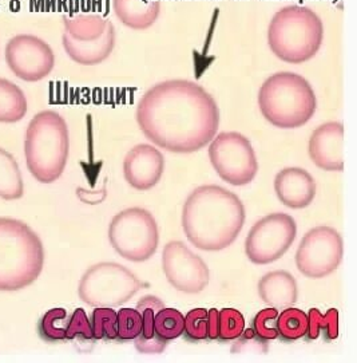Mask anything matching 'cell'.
<instances>
[{
	"mask_svg": "<svg viewBox=\"0 0 357 363\" xmlns=\"http://www.w3.org/2000/svg\"><path fill=\"white\" fill-rule=\"evenodd\" d=\"M183 334L191 342L208 339V310L194 308L185 316Z\"/></svg>",
	"mask_w": 357,
	"mask_h": 363,
	"instance_id": "32",
	"label": "cell"
},
{
	"mask_svg": "<svg viewBox=\"0 0 357 363\" xmlns=\"http://www.w3.org/2000/svg\"><path fill=\"white\" fill-rule=\"evenodd\" d=\"M298 236V224L288 213H271L259 220L245 240V254L251 263L264 266L281 259Z\"/></svg>",
	"mask_w": 357,
	"mask_h": 363,
	"instance_id": "10",
	"label": "cell"
},
{
	"mask_svg": "<svg viewBox=\"0 0 357 363\" xmlns=\"http://www.w3.org/2000/svg\"><path fill=\"white\" fill-rule=\"evenodd\" d=\"M259 108L264 118L278 129H298L310 122L317 99L310 82L296 73L271 75L259 91Z\"/></svg>",
	"mask_w": 357,
	"mask_h": 363,
	"instance_id": "5",
	"label": "cell"
},
{
	"mask_svg": "<svg viewBox=\"0 0 357 363\" xmlns=\"http://www.w3.org/2000/svg\"><path fill=\"white\" fill-rule=\"evenodd\" d=\"M259 295L269 307L284 310L298 302V281L285 269L268 272L259 281Z\"/></svg>",
	"mask_w": 357,
	"mask_h": 363,
	"instance_id": "18",
	"label": "cell"
},
{
	"mask_svg": "<svg viewBox=\"0 0 357 363\" xmlns=\"http://www.w3.org/2000/svg\"><path fill=\"white\" fill-rule=\"evenodd\" d=\"M135 118L150 143L171 153L189 155L215 138L220 109L203 86L188 79H169L143 94Z\"/></svg>",
	"mask_w": 357,
	"mask_h": 363,
	"instance_id": "1",
	"label": "cell"
},
{
	"mask_svg": "<svg viewBox=\"0 0 357 363\" xmlns=\"http://www.w3.org/2000/svg\"><path fill=\"white\" fill-rule=\"evenodd\" d=\"M308 315V331L307 337L310 340L319 338L324 333L327 339L334 340L339 337V311L331 308L327 314L322 315L317 308H310Z\"/></svg>",
	"mask_w": 357,
	"mask_h": 363,
	"instance_id": "26",
	"label": "cell"
},
{
	"mask_svg": "<svg viewBox=\"0 0 357 363\" xmlns=\"http://www.w3.org/2000/svg\"><path fill=\"white\" fill-rule=\"evenodd\" d=\"M86 339V340H94V334H93V327H91V320L86 314L84 308H76L72 316L69 318L67 323V330H66V339L78 338Z\"/></svg>",
	"mask_w": 357,
	"mask_h": 363,
	"instance_id": "33",
	"label": "cell"
},
{
	"mask_svg": "<svg viewBox=\"0 0 357 363\" xmlns=\"http://www.w3.org/2000/svg\"><path fill=\"white\" fill-rule=\"evenodd\" d=\"M208 339L210 340L218 339V310L217 308L208 310Z\"/></svg>",
	"mask_w": 357,
	"mask_h": 363,
	"instance_id": "35",
	"label": "cell"
},
{
	"mask_svg": "<svg viewBox=\"0 0 357 363\" xmlns=\"http://www.w3.org/2000/svg\"><path fill=\"white\" fill-rule=\"evenodd\" d=\"M343 255L340 233L329 225H319L304 235L296 251V266L307 278L322 279L339 268Z\"/></svg>",
	"mask_w": 357,
	"mask_h": 363,
	"instance_id": "11",
	"label": "cell"
},
{
	"mask_svg": "<svg viewBox=\"0 0 357 363\" xmlns=\"http://www.w3.org/2000/svg\"><path fill=\"white\" fill-rule=\"evenodd\" d=\"M70 153L69 126L54 110L39 111L26 130L24 155L30 173L43 184L57 182Z\"/></svg>",
	"mask_w": 357,
	"mask_h": 363,
	"instance_id": "4",
	"label": "cell"
},
{
	"mask_svg": "<svg viewBox=\"0 0 357 363\" xmlns=\"http://www.w3.org/2000/svg\"><path fill=\"white\" fill-rule=\"evenodd\" d=\"M118 313L110 307H96L91 315V327L96 340L117 339Z\"/></svg>",
	"mask_w": 357,
	"mask_h": 363,
	"instance_id": "29",
	"label": "cell"
},
{
	"mask_svg": "<svg viewBox=\"0 0 357 363\" xmlns=\"http://www.w3.org/2000/svg\"><path fill=\"white\" fill-rule=\"evenodd\" d=\"M119 21L132 30H146L154 25L161 13L159 0H111Z\"/></svg>",
	"mask_w": 357,
	"mask_h": 363,
	"instance_id": "19",
	"label": "cell"
},
{
	"mask_svg": "<svg viewBox=\"0 0 357 363\" xmlns=\"http://www.w3.org/2000/svg\"><path fill=\"white\" fill-rule=\"evenodd\" d=\"M165 307L158 296L146 295L137 303V310L142 314V331L134 339V346L141 354H161L166 349L167 342L162 340L154 330V316L157 311Z\"/></svg>",
	"mask_w": 357,
	"mask_h": 363,
	"instance_id": "20",
	"label": "cell"
},
{
	"mask_svg": "<svg viewBox=\"0 0 357 363\" xmlns=\"http://www.w3.org/2000/svg\"><path fill=\"white\" fill-rule=\"evenodd\" d=\"M324 25L310 7L286 6L274 13L268 27V45L274 55L292 65L312 60L322 48Z\"/></svg>",
	"mask_w": 357,
	"mask_h": 363,
	"instance_id": "6",
	"label": "cell"
},
{
	"mask_svg": "<svg viewBox=\"0 0 357 363\" xmlns=\"http://www.w3.org/2000/svg\"><path fill=\"white\" fill-rule=\"evenodd\" d=\"M6 62L18 78L26 82H38L54 70L55 55L42 38L21 34L6 45Z\"/></svg>",
	"mask_w": 357,
	"mask_h": 363,
	"instance_id": "12",
	"label": "cell"
},
{
	"mask_svg": "<svg viewBox=\"0 0 357 363\" xmlns=\"http://www.w3.org/2000/svg\"><path fill=\"white\" fill-rule=\"evenodd\" d=\"M45 266L40 238L22 220L0 218V291L31 286Z\"/></svg>",
	"mask_w": 357,
	"mask_h": 363,
	"instance_id": "3",
	"label": "cell"
},
{
	"mask_svg": "<svg viewBox=\"0 0 357 363\" xmlns=\"http://www.w3.org/2000/svg\"><path fill=\"white\" fill-rule=\"evenodd\" d=\"M245 206L237 194L220 185L196 188L182 208V228L188 240L203 251L230 247L245 224Z\"/></svg>",
	"mask_w": 357,
	"mask_h": 363,
	"instance_id": "2",
	"label": "cell"
},
{
	"mask_svg": "<svg viewBox=\"0 0 357 363\" xmlns=\"http://www.w3.org/2000/svg\"><path fill=\"white\" fill-rule=\"evenodd\" d=\"M108 240L114 251L123 259L141 263L157 252L159 228L152 212L134 206L113 218L108 225Z\"/></svg>",
	"mask_w": 357,
	"mask_h": 363,
	"instance_id": "8",
	"label": "cell"
},
{
	"mask_svg": "<svg viewBox=\"0 0 357 363\" xmlns=\"http://www.w3.org/2000/svg\"><path fill=\"white\" fill-rule=\"evenodd\" d=\"M165 170L164 155L149 144L134 146L123 160L126 182L137 191H149L159 182Z\"/></svg>",
	"mask_w": 357,
	"mask_h": 363,
	"instance_id": "14",
	"label": "cell"
},
{
	"mask_svg": "<svg viewBox=\"0 0 357 363\" xmlns=\"http://www.w3.org/2000/svg\"><path fill=\"white\" fill-rule=\"evenodd\" d=\"M142 314L137 308H120L117 320V339L118 342H130L142 331Z\"/></svg>",
	"mask_w": 357,
	"mask_h": 363,
	"instance_id": "30",
	"label": "cell"
},
{
	"mask_svg": "<svg viewBox=\"0 0 357 363\" xmlns=\"http://www.w3.org/2000/svg\"><path fill=\"white\" fill-rule=\"evenodd\" d=\"M344 126L339 121L325 122L310 135L308 153L313 164L327 172L344 169Z\"/></svg>",
	"mask_w": 357,
	"mask_h": 363,
	"instance_id": "15",
	"label": "cell"
},
{
	"mask_svg": "<svg viewBox=\"0 0 357 363\" xmlns=\"http://www.w3.org/2000/svg\"><path fill=\"white\" fill-rule=\"evenodd\" d=\"M62 43L67 55L72 61L84 66H96L106 61L115 46V28L108 22L105 33L96 40L79 42L70 37L67 33L63 34Z\"/></svg>",
	"mask_w": 357,
	"mask_h": 363,
	"instance_id": "17",
	"label": "cell"
},
{
	"mask_svg": "<svg viewBox=\"0 0 357 363\" xmlns=\"http://www.w3.org/2000/svg\"><path fill=\"white\" fill-rule=\"evenodd\" d=\"M69 323L67 311L64 308H51L39 320L38 331L40 338L50 343L63 342L66 339V330Z\"/></svg>",
	"mask_w": 357,
	"mask_h": 363,
	"instance_id": "25",
	"label": "cell"
},
{
	"mask_svg": "<svg viewBox=\"0 0 357 363\" xmlns=\"http://www.w3.org/2000/svg\"><path fill=\"white\" fill-rule=\"evenodd\" d=\"M277 316L278 310L268 307L259 311L253 318V333L261 342H269L278 338L277 331Z\"/></svg>",
	"mask_w": 357,
	"mask_h": 363,
	"instance_id": "31",
	"label": "cell"
},
{
	"mask_svg": "<svg viewBox=\"0 0 357 363\" xmlns=\"http://www.w3.org/2000/svg\"><path fill=\"white\" fill-rule=\"evenodd\" d=\"M162 268L169 284L185 294L203 292L210 280L209 267L185 242L174 240L164 247Z\"/></svg>",
	"mask_w": 357,
	"mask_h": 363,
	"instance_id": "13",
	"label": "cell"
},
{
	"mask_svg": "<svg viewBox=\"0 0 357 363\" xmlns=\"http://www.w3.org/2000/svg\"><path fill=\"white\" fill-rule=\"evenodd\" d=\"M278 337L285 342H295L305 337L308 331V315L302 310L286 307L277 316Z\"/></svg>",
	"mask_w": 357,
	"mask_h": 363,
	"instance_id": "24",
	"label": "cell"
},
{
	"mask_svg": "<svg viewBox=\"0 0 357 363\" xmlns=\"http://www.w3.org/2000/svg\"><path fill=\"white\" fill-rule=\"evenodd\" d=\"M76 196L82 203L90 204V206H98L105 201V199L108 197V191L106 188H102L101 191H86L84 188H78Z\"/></svg>",
	"mask_w": 357,
	"mask_h": 363,
	"instance_id": "34",
	"label": "cell"
},
{
	"mask_svg": "<svg viewBox=\"0 0 357 363\" xmlns=\"http://www.w3.org/2000/svg\"><path fill=\"white\" fill-rule=\"evenodd\" d=\"M245 333V318L236 308L218 311V340L230 342Z\"/></svg>",
	"mask_w": 357,
	"mask_h": 363,
	"instance_id": "28",
	"label": "cell"
},
{
	"mask_svg": "<svg viewBox=\"0 0 357 363\" xmlns=\"http://www.w3.org/2000/svg\"><path fill=\"white\" fill-rule=\"evenodd\" d=\"M316 189L314 179L302 168H284L274 177V191L278 200L292 209L310 206L314 200Z\"/></svg>",
	"mask_w": 357,
	"mask_h": 363,
	"instance_id": "16",
	"label": "cell"
},
{
	"mask_svg": "<svg viewBox=\"0 0 357 363\" xmlns=\"http://www.w3.org/2000/svg\"><path fill=\"white\" fill-rule=\"evenodd\" d=\"M147 287L134 272L119 263L102 262L90 267L81 278L78 295L90 307H119Z\"/></svg>",
	"mask_w": 357,
	"mask_h": 363,
	"instance_id": "7",
	"label": "cell"
},
{
	"mask_svg": "<svg viewBox=\"0 0 357 363\" xmlns=\"http://www.w3.org/2000/svg\"><path fill=\"white\" fill-rule=\"evenodd\" d=\"M209 158L224 182L244 186L254 180L259 172L257 156L244 134L224 132L210 141Z\"/></svg>",
	"mask_w": 357,
	"mask_h": 363,
	"instance_id": "9",
	"label": "cell"
},
{
	"mask_svg": "<svg viewBox=\"0 0 357 363\" xmlns=\"http://www.w3.org/2000/svg\"><path fill=\"white\" fill-rule=\"evenodd\" d=\"M185 316L176 308H161L154 316L155 334L165 340L170 342L177 339L183 334Z\"/></svg>",
	"mask_w": 357,
	"mask_h": 363,
	"instance_id": "27",
	"label": "cell"
},
{
	"mask_svg": "<svg viewBox=\"0 0 357 363\" xmlns=\"http://www.w3.org/2000/svg\"><path fill=\"white\" fill-rule=\"evenodd\" d=\"M23 194V179L19 165L10 152L0 147V197L18 200Z\"/></svg>",
	"mask_w": 357,
	"mask_h": 363,
	"instance_id": "23",
	"label": "cell"
},
{
	"mask_svg": "<svg viewBox=\"0 0 357 363\" xmlns=\"http://www.w3.org/2000/svg\"><path fill=\"white\" fill-rule=\"evenodd\" d=\"M108 22L99 13H75L72 16H63V23L66 27V33L79 42H90L101 37Z\"/></svg>",
	"mask_w": 357,
	"mask_h": 363,
	"instance_id": "21",
	"label": "cell"
},
{
	"mask_svg": "<svg viewBox=\"0 0 357 363\" xmlns=\"http://www.w3.org/2000/svg\"><path fill=\"white\" fill-rule=\"evenodd\" d=\"M27 113V98L23 90L6 78H0V122L21 121Z\"/></svg>",
	"mask_w": 357,
	"mask_h": 363,
	"instance_id": "22",
	"label": "cell"
}]
</instances>
